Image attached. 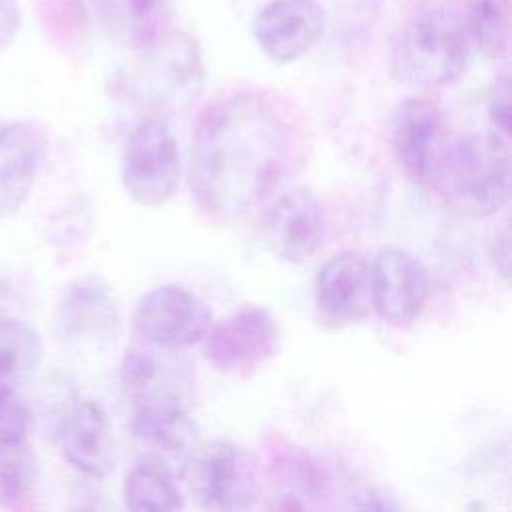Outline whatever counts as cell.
<instances>
[{"mask_svg":"<svg viewBox=\"0 0 512 512\" xmlns=\"http://www.w3.org/2000/svg\"><path fill=\"white\" fill-rule=\"evenodd\" d=\"M352 512H402V508L384 492L370 490L356 500Z\"/></svg>","mask_w":512,"mask_h":512,"instance_id":"26","label":"cell"},{"mask_svg":"<svg viewBox=\"0 0 512 512\" xmlns=\"http://www.w3.org/2000/svg\"><path fill=\"white\" fill-rule=\"evenodd\" d=\"M314 302L334 328L362 322L372 308L370 262L352 250L328 258L314 280Z\"/></svg>","mask_w":512,"mask_h":512,"instance_id":"13","label":"cell"},{"mask_svg":"<svg viewBox=\"0 0 512 512\" xmlns=\"http://www.w3.org/2000/svg\"><path fill=\"white\" fill-rule=\"evenodd\" d=\"M440 108L426 98L402 100L392 116L390 144L396 162L418 184H430L448 146Z\"/></svg>","mask_w":512,"mask_h":512,"instance_id":"9","label":"cell"},{"mask_svg":"<svg viewBox=\"0 0 512 512\" xmlns=\"http://www.w3.org/2000/svg\"><path fill=\"white\" fill-rule=\"evenodd\" d=\"M324 30L326 10L318 0H270L252 20L258 48L280 64L306 56Z\"/></svg>","mask_w":512,"mask_h":512,"instance_id":"12","label":"cell"},{"mask_svg":"<svg viewBox=\"0 0 512 512\" xmlns=\"http://www.w3.org/2000/svg\"><path fill=\"white\" fill-rule=\"evenodd\" d=\"M184 478L204 512H248L260 490L252 454L230 440L196 444L184 458Z\"/></svg>","mask_w":512,"mask_h":512,"instance_id":"5","label":"cell"},{"mask_svg":"<svg viewBox=\"0 0 512 512\" xmlns=\"http://www.w3.org/2000/svg\"><path fill=\"white\" fill-rule=\"evenodd\" d=\"M202 342L204 356L216 370L242 376L280 350L282 330L268 308L248 304L212 324Z\"/></svg>","mask_w":512,"mask_h":512,"instance_id":"8","label":"cell"},{"mask_svg":"<svg viewBox=\"0 0 512 512\" xmlns=\"http://www.w3.org/2000/svg\"><path fill=\"white\" fill-rule=\"evenodd\" d=\"M466 34L486 58H502L508 50L510 0H466Z\"/></svg>","mask_w":512,"mask_h":512,"instance_id":"21","label":"cell"},{"mask_svg":"<svg viewBox=\"0 0 512 512\" xmlns=\"http://www.w3.org/2000/svg\"><path fill=\"white\" fill-rule=\"evenodd\" d=\"M126 512H184V496L162 454L144 452L124 480Z\"/></svg>","mask_w":512,"mask_h":512,"instance_id":"18","label":"cell"},{"mask_svg":"<svg viewBox=\"0 0 512 512\" xmlns=\"http://www.w3.org/2000/svg\"><path fill=\"white\" fill-rule=\"evenodd\" d=\"M30 412L14 392L0 390V450L28 442Z\"/></svg>","mask_w":512,"mask_h":512,"instance_id":"23","label":"cell"},{"mask_svg":"<svg viewBox=\"0 0 512 512\" xmlns=\"http://www.w3.org/2000/svg\"><path fill=\"white\" fill-rule=\"evenodd\" d=\"M130 426L142 442L184 458L198 444V426L178 396L136 400Z\"/></svg>","mask_w":512,"mask_h":512,"instance_id":"17","label":"cell"},{"mask_svg":"<svg viewBox=\"0 0 512 512\" xmlns=\"http://www.w3.org/2000/svg\"><path fill=\"white\" fill-rule=\"evenodd\" d=\"M66 512H96V510L90 508V506H74V508H70Z\"/></svg>","mask_w":512,"mask_h":512,"instance_id":"28","label":"cell"},{"mask_svg":"<svg viewBox=\"0 0 512 512\" xmlns=\"http://www.w3.org/2000/svg\"><path fill=\"white\" fill-rule=\"evenodd\" d=\"M492 260H494V268L498 270V274L502 276V280H508V268H510V236H508V228L504 226L502 234L496 236V242L492 246Z\"/></svg>","mask_w":512,"mask_h":512,"instance_id":"27","label":"cell"},{"mask_svg":"<svg viewBox=\"0 0 512 512\" xmlns=\"http://www.w3.org/2000/svg\"><path fill=\"white\" fill-rule=\"evenodd\" d=\"M42 362L38 332L14 318H0V390L14 392L30 380Z\"/></svg>","mask_w":512,"mask_h":512,"instance_id":"20","label":"cell"},{"mask_svg":"<svg viewBox=\"0 0 512 512\" xmlns=\"http://www.w3.org/2000/svg\"><path fill=\"white\" fill-rule=\"evenodd\" d=\"M468 34L446 10H426L410 18L394 44V70L420 86H448L468 68Z\"/></svg>","mask_w":512,"mask_h":512,"instance_id":"3","label":"cell"},{"mask_svg":"<svg viewBox=\"0 0 512 512\" xmlns=\"http://www.w3.org/2000/svg\"><path fill=\"white\" fill-rule=\"evenodd\" d=\"M36 476V460L28 442L0 450V508L20 502Z\"/></svg>","mask_w":512,"mask_h":512,"instance_id":"22","label":"cell"},{"mask_svg":"<svg viewBox=\"0 0 512 512\" xmlns=\"http://www.w3.org/2000/svg\"><path fill=\"white\" fill-rule=\"evenodd\" d=\"M22 26L18 0H0V48L10 46Z\"/></svg>","mask_w":512,"mask_h":512,"instance_id":"25","label":"cell"},{"mask_svg":"<svg viewBox=\"0 0 512 512\" xmlns=\"http://www.w3.org/2000/svg\"><path fill=\"white\" fill-rule=\"evenodd\" d=\"M108 30L124 44L144 48L162 36L164 0H94Z\"/></svg>","mask_w":512,"mask_h":512,"instance_id":"19","label":"cell"},{"mask_svg":"<svg viewBox=\"0 0 512 512\" xmlns=\"http://www.w3.org/2000/svg\"><path fill=\"white\" fill-rule=\"evenodd\" d=\"M294 152V130L268 96L228 94L196 124L190 188L204 212L220 220L244 218L276 192Z\"/></svg>","mask_w":512,"mask_h":512,"instance_id":"1","label":"cell"},{"mask_svg":"<svg viewBox=\"0 0 512 512\" xmlns=\"http://www.w3.org/2000/svg\"><path fill=\"white\" fill-rule=\"evenodd\" d=\"M430 184L462 214L484 218L500 212L510 192L508 142L492 132L448 142Z\"/></svg>","mask_w":512,"mask_h":512,"instance_id":"2","label":"cell"},{"mask_svg":"<svg viewBox=\"0 0 512 512\" xmlns=\"http://www.w3.org/2000/svg\"><path fill=\"white\" fill-rule=\"evenodd\" d=\"M42 136L28 122L0 124V216L16 214L28 200L40 160Z\"/></svg>","mask_w":512,"mask_h":512,"instance_id":"16","label":"cell"},{"mask_svg":"<svg viewBox=\"0 0 512 512\" xmlns=\"http://www.w3.org/2000/svg\"><path fill=\"white\" fill-rule=\"evenodd\" d=\"M120 180L126 194L140 206L156 208L172 198L180 180V154L164 120L146 118L126 134Z\"/></svg>","mask_w":512,"mask_h":512,"instance_id":"6","label":"cell"},{"mask_svg":"<svg viewBox=\"0 0 512 512\" xmlns=\"http://www.w3.org/2000/svg\"><path fill=\"white\" fill-rule=\"evenodd\" d=\"M488 118L492 134L504 142H510V80L500 76L488 94Z\"/></svg>","mask_w":512,"mask_h":512,"instance_id":"24","label":"cell"},{"mask_svg":"<svg viewBox=\"0 0 512 512\" xmlns=\"http://www.w3.org/2000/svg\"><path fill=\"white\" fill-rule=\"evenodd\" d=\"M54 326L70 344L110 342L120 326V308L110 286L96 276L74 280L60 296Z\"/></svg>","mask_w":512,"mask_h":512,"instance_id":"14","label":"cell"},{"mask_svg":"<svg viewBox=\"0 0 512 512\" xmlns=\"http://www.w3.org/2000/svg\"><path fill=\"white\" fill-rule=\"evenodd\" d=\"M210 306L178 284L144 292L132 314L134 332L152 348L178 352L202 342L212 326Z\"/></svg>","mask_w":512,"mask_h":512,"instance_id":"7","label":"cell"},{"mask_svg":"<svg viewBox=\"0 0 512 512\" xmlns=\"http://www.w3.org/2000/svg\"><path fill=\"white\" fill-rule=\"evenodd\" d=\"M62 456L78 472L102 480L116 464V440L106 412L94 400L76 402L58 426Z\"/></svg>","mask_w":512,"mask_h":512,"instance_id":"15","label":"cell"},{"mask_svg":"<svg viewBox=\"0 0 512 512\" xmlns=\"http://www.w3.org/2000/svg\"><path fill=\"white\" fill-rule=\"evenodd\" d=\"M132 92L142 110L164 114L192 104L204 86L198 44L186 34H162L142 48Z\"/></svg>","mask_w":512,"mask_h":512,"instance_id":"4","label":"cell"},{"mask_svg":"<svg viewBox=\"0 0 512 512\" xmlns=\"http://www.w3.org/2000/svg\"><path fill=\"white\" fill-rule=\"evenodd\" d=\"M324 232V210L310 188H292L280 194L262 218L268 250L292 264L310 260L322 246Z\"/></svg>","mask_w":512,"mask_h":512,"instance_id":"11","label":"cell"},{"mask_svg":"<svg viewBox=\"0 0 512 512\" xmlns=\"http://www.w3.org/2000/svg\"><path fill=\"white\" fill-rule=\"evenodd\" d=\"M372 308L392 324L406 326L424 310L430 296V278L424 264L406 248L386 246L370 262Z\"/></svg>","mask_w":512,"mask_h":512,"instance_id":"10","label":"cell"}]
</instances>
